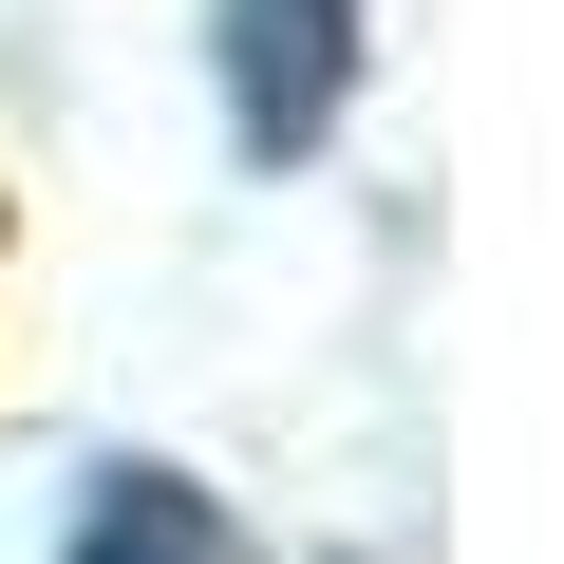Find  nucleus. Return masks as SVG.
Returning a JSON list of instances; mask_svg holds the SVG:
<instances>
[{
  "label": "nucleus",
  "mask_w": 564,
  "mask_h": 564,
  "mask_svg": "<svg viewBox=\"0 0 564 564\" xmlns=\"http://www.w3.org/2000/svg\"><path fill=\"white\" fill-rule=\"evenodd\" d=\"M358 95V0H226V132L245 170H302Z\"/></svg>",
  "instance_id": "nucleus-1"
},
{
  "label": "nucleus",
  "mask_w": 564,
  "mask_h": 564,
  "mask_svg": "<svg viewBox=\"0 0 564 564\" xmlns=\"http://www.w3.org/2000/svg\"><path fill=\"white\" fill-rule=\"evenodd\" d=\"M57 564H245V527H226L188 470H95V508H76Z\"/></svg>",
  "instance_id": "nucleus-2"
}]
</instances>
